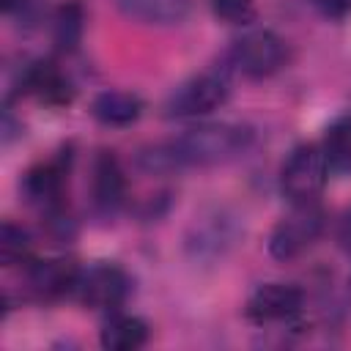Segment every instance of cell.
Returning <instances> with one entry per match:
<instances>
[{"mask_svg":"<svg viewBox=\"0 0 351 351\" xmlns=\"http://www.w3.org/2000/svg\"><path fill=\"white\" fill-rule=\"evenodd\" d=\"M255 143V129L230 121H206L184 129L162 145L143 148L137 165L145 173L162 176L181 167H214L244 156Z\"/></svg>","mask_w":351,"mask_h":351,"instance_id":"1","label":"cell"},{"mask_svg":"<svg viewBox=\"0 0 351 351\" xmlns=\"http://www.w3.org/2000/svg\"><path fill=\"white\" fill-rule=\"evenodd\" d=\"M230 96V69H206L178 82L165 99L167 118H200L219 110Z\"/></svg>","mask_w":351,"mask_h":351,"instance_id":"2","label":"cell"},{"mask_svg":"<svg viewBox=\"0 0 351 351\" xmlns=\"http://www.w3.org/2000/svg\"><path fill=\"white\" fill-rule=\"evenodd\" d=\"M326 178H329V165L324 148L315 143H304L296 145L282 162L280 192L291 206L315 203L326 186Z\"/></svg>","mask_w":351,"mask_h":351,"instance_id":"3","label":"cell"},{"mask_svg":"<svg viewBox=\"0 0 351 351\" xmlns=\"http://www.w3.org/2000/svg\"><path fill=\"white\" fill-rule=\"evenodd\" d=\"M228 60L239 74L250 80H263V77L277 74L288 63V44L274 30L255 27V30L241 33L233 41Z\"/></svg>","mask_w":351,"mask_h":351,"instance_id":"4","label":"cell"},{"mask_svg":"<svg viewBox=\"0 0 351 351\" xmlns=\"http://www.w3.org/2000/svg\"><path fill=\"white\" fill-rule=\"evenodd\" d=\"M71 293L85 307L115 313L132 293V277L115 263H96L90 269H80Z\"/></svg>","mask_w":351,"mask_h":351,"instance_id":"5","label":"cell"},{"mask_svg":"<svg viewBox=\"0 0 351 351\" xmlns=\"http://www.w3.org/2000/svg\"><path fill=\"white\" fill-rule=\"evenodd\" d=\"M321 230H324V211L318 208V203L293 206V211L274 225L269 236V252L277 261H291L299 252H304L321 236Z\"/></svg>","mask_w":351,"mask_h":351,"instance_id":"6","label":"cell"},{"mask_svg":"<svg viewBox=\"0 0 351 351\" xmlns=\"http://www.w3.org/2000/svg\"><path fill=\"white\" fill-rule=\"evenodd\" d=\"M69 162H71V151H60L55 159L30 167L19 181L25 200L47 214H58L63 200V186L69 178Z\"/></svg>","mask_w":351,"mask_h":351,"instance_id":"7","label":"cell"},{"mask_svg":"<svg viewBox=\"0 0 351 351\" xmlns=\"http://www.w3.org/2000/svg\"><path fill=\"white\" fill-rule=\"evenodd\" d=\"M304 293L293 282H261L244 307V315L252 324H277V321H291L293 315L302 313Z\"/></svg>","mask_w":351,"mask_h":351,"instance_id":"8","label":"cell"},{"mask_svg":"<svg viewBox=\"0 0 351 351\" xmlns=\"http://www.w3.org/2000/svg\"><path fill=\"white\" fill-rule=\"evenodd\" d=\"M123 200H126V181H123L118 156L112 151H99L93 162V178H90L93 214L101 219H112L121 211Z\"/></svg>","mask_w":351,"mask_h":351,"instance_id":"9","label":"cell"},{"mask_svg":"<svg viewBox=\"0 0 351 351\" xmlns=\"http://www.w3.org/2000/svg\"><path fill=\"white\" fill-rule=\"evenodd\" d=\"M77 263L66 258H44V261H30L25 266V285L36 299H58L63 293L74 291L77 282Z\"/></svg>","mask_w":351,"mask_h":351,"instance_id":"10","label":"cell"},{"mask_svg":"<svg viewBox=\"0 0 351 351\" xmlns=\"http://www.w3.org/2000/svg\"><path fill=\"white\" fill-rule=\"evenodd\" d=\"M236 239V228L225 214H211V217H195L192 230L186 236V250L195 258H217L222 255Z\"/></svg>","mask_w":351,"mask_h":351,"instance_id":"11","label":"cell"},{"mask_svg":"<svg viewBox=\"0 0 351 351\" xmlns=\"http://www.w3.org/2000/svg\"><path fill=\"white\" fill-rule=\"evenodd\" d=\"M90 115L101 126H132L143 115V101L129 90H101L90 101Z\"/></svg>","mask_w":351,"mask_h":351,"instance_id":"12","label":"cell"},{"mask_svg":"<svg viewBox=\"0 0 351 351\" xmlns=\"http://www.w3.org/2000/svg\"><path fill=\"white\" fill-rule=\"evenodd\" d=\"M101 346L110 351H134L140 346H145L148 340V324L137 315H126V313H110V318L101 326L99 335Z\"/></svg>","mask_w":351,"mask_h":351,"instance_id":"13","label":"cell"},{"mask_svg":"<svg viewBox=\"0 0 351 351\" xmlns=\"http://www.w3.org/2000/svg\"><path fill=\"white\" fill-rule=\"evenodd\" d=\"M129 19L143 25H178L189 14V0H112Z\"/></svg>","mask_w":351,"mask_h":351,"instance_id":"14","label":"cell"},{"mask_svg":"<svg viewBox=\"0 0 351 351\" xmlns=\"http://www.w3.org/2000/svg\"><path fill=\"white\" fill-rule=\"evenodd\" d=\"M321 148L326 154L329 173H337V176L351 173V112H346L329 123Z\"/></svg>","mask_w":351,"mask_h":351,"instance_id":"15","label":"cell"},{"mask_svg":"<svg viewBox=\"0 0 351 351\" xmlns=\"http://www.w3.org/2000/svg\"><path fill=\"white\" fill-rule=\"evenodd\" d=\"M30 252H33L30 233L16 222L3 219V225H0V261H3V266H19V263L27 266L33 261Z\"/></svg>","mask_w":351,"mask_h":351,"instance_id":"16","label":"cell"},{"mask_svg":"<svg viewBox=\"0 0 351 351\" xmlns=\"http://www.w3.org/2000/svg\"><path fill=\"white\" fill-rule=\"evenodd\" d=\"M82 8L80 3H63L52 19V38L60 52H74L82 38Z\"/></svg>","mask_w":351,"mask_h":351,"instance_id":"17","label":"cell"},{"mask_svg":"<svg viewBox=\"0 0 351 351\" xmlns=\"http://www.w3.org/2000/svg\"><path fill=\"white\" fill-rule=\"evenodd\" d=\"M211 8L217 14V19L230 22V25H244L255 16L252 0H211Z\"/></svg>","mask_w":351,"mask_h":351,"instance_id":"18","label":"cell"},{"mask_svg":"<svg viewBox=\"0 0 351 351\" xmlns=\"http://www.w3.org/2000/svg\"><path fill=\"white\" fill-rule=\"evenodd\" d=\"M313 5L329 19H343L351 14V0H313Z\"/></svg>","mask_w":351,"mask_h":351,"instance_id":"19","label":"cell"},{"mask_svg":"<svg viewBox=\"0 0 351 351\" xmlns=\"http://www.w3.org/2000/svg\"><path fill=\"white\" fill-rule=\"evenodd\" d=\"M340 241L351 250V211L343 217V222H340Z\"/></svg>","mask_w":351,"mask_h":351,"instance_id":"20","label":"cell"}]
</instances>
